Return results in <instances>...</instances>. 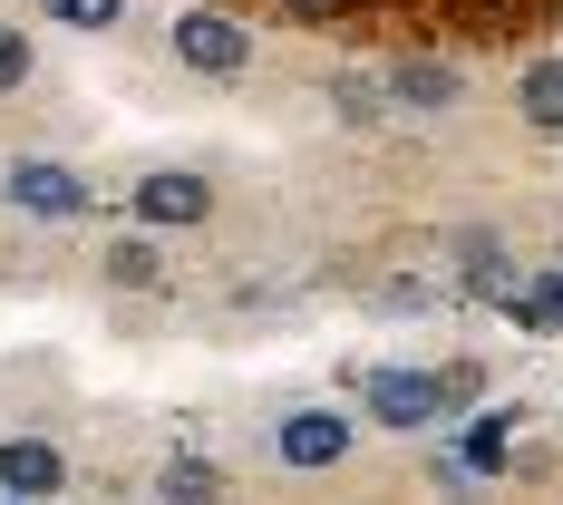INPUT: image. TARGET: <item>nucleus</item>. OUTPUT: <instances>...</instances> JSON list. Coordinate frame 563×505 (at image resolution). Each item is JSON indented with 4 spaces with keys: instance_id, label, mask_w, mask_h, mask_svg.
<instances>
[{
    "instance_id": "1",
    "label": "nucleus",
    "mask_w": 563,
    "mask_h": 505,
    "mask_svg": "<svg viewBox=\"0 0 563 505\" xmlns=\"http://www.w3.org/2000/svg\"><path fill=\"white\" fill-rule=\"evenodd\" d=\"M175 58H185L195 78H233V68L253 58V40H243V20H224V10H185V20H175Z\"/></svg>"
},
{
    "instance_id": "2",
    "label": "nucleus",
    "mask_w": 563,
    "mask_h": 505,
    "mask_svg": "<svg viewBox=\"0 0 563 505\" xmlns=\"http://www.w3.org/2000/svg\"><path fill=\"white\" fill-rule=\"evenodd\" d=\"M10 205L40 215V224H78V215H88V185L68 166H49V156H30V166H10Z\"/></svg>"
},
{
    "instance_id": "3",
    "label": "nucleus",
    "mask_w": 563,
    "mask_h": 505,
    "mask_svg": "<svg viewBox=\"0 0 563 505\" xmlns=\"http://www.w3.org/2000/svg\"><path fill=\"white\" fill-rule=\"evenodd\" d=\"M126 205H136V224H205V215H214V185H205V175H175V166H166V175H146Z\"/></svg>"
},
{
    "instance_id": "4",
    "label": "nucleus",
    "mask_w": 563,
    "mask_h": 505,
    "mask_svg": "<svg viewBox=\"0 0 563 505\" xmlns=\"http://www.w3.org/2000/svg\"><path fill=\"white\" fill-rule=\"evenodd\" d=\"M340 448H350V418H331V408H301V418H282V438H273L282 466H331Z\"/></svg>"
},
{
    "instance_id": "5",
    "label": "nucleus",
    "mask_w": 563,
    "mask_h": 505,
    "mask_svg": "<svg viewBox=\"0 0 563 505\" xmlns=\"http://www.w3.org/2000/svg\"><path fill=\"white\" fill-rule=\"evenodd\" d=\"M369 408H379V428H428L438 418V380L428 370H379L369 380Z\"/></svg>"
},
{
    "instance_id": "6",
    "label": "nucleus",
    "mask_w": 563,
    "mask_h": 505,
    "mask_svg": "<svg viewBox=\"0 0 563 505\" xmlns=\"http://www.w3.org/2000/svg\"><path fill=\"white\" fill-rule=\"evenodd\" d=\"M58 476H68V457H58L49 438H10V448H0V486H10V496H58Z\"/></svg>"
},
{
    "instance_id": "7",
    "label": "nucleus",
    "mask_w": 563,
    "mask_h": 505,
    "mask_svg": "<svg viewBox=\"0 0 563 505\" xmlns=\"http://www.w3.org/2000/svg\"><path fill=\"white\" fill-rule=\"evenodd\" d=\"M515 98H525V127H534V136H563V50H554V58H534Z\"/></svg>"
},
{
    "instance_id": "8",
    "label": "nucleus",
    "mask_w": 563,
    "mask_h": 505,
    "mask_svg": "<svg viewBox=\"0 0 563 505\" xmlns=\"http://www.w3.org/2000/svg\"><path fill=\"white\" fill-rule=\"evenodd\" d=\"M398 98H408V108H456V68L408 58V68H398Z\"/></svg>"
},
{
    "instance_id": "9",
    "label": "nucleus",
    "mask_w": 563,
    "mask_h": 505,
    "mask_svg": "<svg viewBox=\"0 0 563 505\" xmlns=\"http://www.w3.org/2000/svg\"><path fill=\"white\" fill-rule=\"evenodd\" d=\"M214 496H224V476H214V466H195V457L166 476V505H214Z\"/></svg>"
},
{
    "instance_id": "10",
    "label": "nucleus",
    "mask_w": 563,
    "mask_h": 505,
    "mask_svg": "<svg viewBox=\"0 0 563 505\" xmlns=\"http://www.w3.org/2000/svg\"><path fill=\"white\" fill-rule=\"evenodd\" d=\"M108 282H126V292H156L166 273H156V253H146V243H117V253H108Z\"/></svg>"
},
{
    "instance_id": "11",
    "label": "nucleus",
    "mask_w": 563,
    "mask_h": 505,
    "mask_svg": "<svg viewBox=\"0 0 563 505\" xmlns=\"http://www.w3.org/2000/svg\"><path fill=\"white\" fill-rule=\"evenodd\" d=\"M331 108L350 117V127H369V117H389V98H379L369 78H340V88H331Z\"/></svg>"
},
{
    "instance_id": "12",
    "label": "nucleus",
    "mask_w": 563,
    "mask_h": 505,
    "mask_svg": "<svg viewBox=\"0 0 563 505\" xmlns=\"http://www.w3.org/2000/svg\"><path fill=\"white\" fill-rule=\"evenodd\" d=\"M466 466H506V418H476L466 428Z\"/></svg>"
},
{
    "instance_id": "13",
    "label": "nucleus",
    "mask_w": 563,
    "mask_h": 505,
    "mask_svg": "<svg viewBox=\"0 0 563 505\" xmlns=\"http://www.w3.org/2000/svg\"><path fill=\"white\" fill-rule=\"evenodd\" d=\"M49 20H68V30H108L117 0H49Z\"/></svg>"
},
{
    "instance_id": "14",
    "label": "nucleus",
    "mask_w": 563,
    "mask_h": 505,
    "mask_svg": "<svg viewBox=\"0 0 563 505\" xmlns=\"http://www.w3.org/2000/svg\"><path fill=\"white\" fill-rule=\"evenodd\" d=\"M20 78H30V40H20V30H0V88H20Z\"/></svg>"
},
{
    "instance_id": "15",
    "label": "nucleus",
    "mask_w": 563,
    "mask_h": 505,
    "mask_svg": "<svg viewBox=\"0 0 563 505\" xmlns=\"http://www.w3.org/2000/svg\"><path fill=\"white\" fill-rule=\"evenodd\" d=\"M282 10H291V20H350L360 0H282Z\"/></svg>"
}]
</instances>
